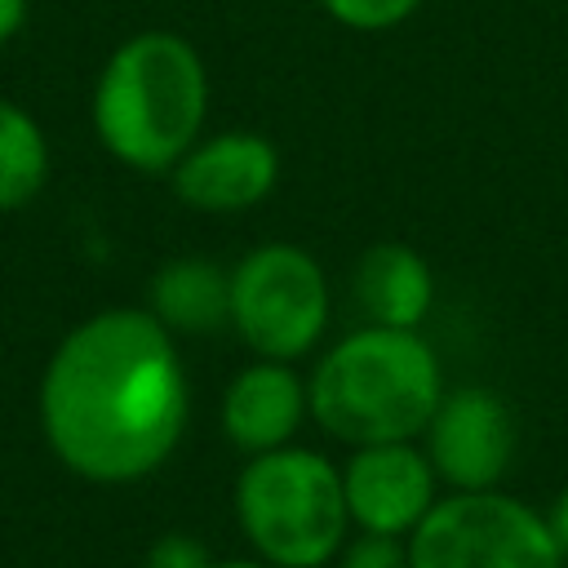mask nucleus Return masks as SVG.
<instances>
[{
	"label": "nucleus",
	"mask_w": 568,
	"mask_h": 568,
	"mask_svg": "<svg viewBox=\"0 0 568 568\" xmlns=\"http://www.w3.org/2000/svg\"><path fill=\"white\" fill-rule=\"evenodd\" d=\"M186 373L173 333L138 306L75 324L40 382V426L58 462L93 484H133L186 430Z\"/></svg>",
	"instance_id": "obj_1"
},
{
	"label": "nucleus",
	"mask_w": 568,
	"mask_h": 568,
	"mask_svg": "<svg viewBox=\"0 0 568 568\" xmlns=\"http://www.w3.org/2000/svg\"><path fill=\"white\" fill-rule=\"evenodd\" d=\"M209 75L191 40L142 31L124 40L93 89V129L102 146L142 173L173 169L200 138Z\"/></svg>",
	"instance_id": "obj_2"
},
{
	"label": "nucleus",
	"mask_w": 568,
	"mask_h": 568,
	"mask_svg": "<svg viewBox=\"0 0 568 568\" xmlns=\"http://www.w3.org/2000/svg\"><path fill=\"white\" fill-rule=\"evenodd\" d=\"M439 399V359L426 337L386 324L342 337L306 382L311 417L346 444L417 439Z\"/></svg>",
	"instance_id": "obj_3"
},
{
	"label": "nucleus",
	"mask_w": 568,
	"mask_h": 568,
	"mask_svg": "<svg viewBox=\"0 0 568 568\" xmlns=\"http://www.w3.org/2000/svg\"><path fill=\"white\" fill-rule=\"evenodd\" d=\"M235 515L253 550L275 568L328 564L351 528L342 470L293 444L248 457L235 479Z\"/></svg>",
	"instance_id": "obj_4"
},
{
	"label": "nucleus",
	"mask_w": 568,
	"mask_h": 568,
	"mask_svg": "<svg viewBox=\"0 0 568 568\" xmlns=\"http://www.w3.org/2000/svg\"><path fill=\"white\" fill-rule=\"evenodd\" d=\"M413 568H564L546 515L497 488L435 501L408 532Z\"/></svg>",
	"instance_id": "obj_5"
},
{
	"label": "nucleus",
	"mask_w": 568,
	"mask_h": 568,
	"mask_svg": "<svg viewBox=\"0 0 568 568\" xmlns=\"http://www.w3.org/2000/svg\"><path fill=\"white\" fill-rule=\"evenodd\" d=\"M231 324L262 359L306 355L328 324V280L297 244H262L231 271Z\"/></svg>",
	"instance_id": "obj_6"
},
{
	"label": "nucleus",
	"mask_w": 568,
	"mask_h": 568,
	"mask_svg": "<svg viewBox=\"0 0 568 568\" xmlns=\"http://www.w3.org/2000/svg\"><path fill=\"white\" fill-rule=\"evenodd\" d=\"M426 457L444 484L457 493L497 488L515 457V417L497 390L462 386L439 399L426 422Z\"/></svg>",
	"instance_id": "obj_7"
},
{
	"label": "nucleus",
	"mask_w": 568,
	"mask_h": 568,
	"mask_svg": "<svg viewBox=\"0 0 568 568\" xmlns=\"http://www.w3.org/2000/svg\"><path fill=\"white\" fill-rule=\"evenodd\" d=\"M435 466L413 439L386 444H355L351 462L342 466V493L351 524L364 532L404 537L413 532L426 510L435 506Z\"/></svg>",
	"instance_id": "obj_8"
},
{
	"label": "nucleus",
	"mask_w": 568,
	"mask_h": 568,
	"mask_svg": "<svg viewBox=\"0 0 568 568\" xmlns=\"http://www.w3.org/2000/svg\"><path fill=\"white\" fill-rule=\"evenodd\" d=\"M280 178V151L262 133H217L195 142L173 164V191L204 213H240L271 195Z\"/></svg>",
	"instance_id": "obj_9"
},
{
	"label": "nucleus",
	"mask_w": 568,
	"mask_h": 568,
	"mask_svg": "<svg viewBox=\"0 0 568 568\" xmlns=\"http://www.w3.org/2000/svg\"><path fill=\"white\" fill-rule=\"evenodd\" d=\"M306 413H311L306 386L284 368V359H262L240 368L222 395V430L248 457L284 448Z\"/></svg>",
	"instance_id": "obj_10"
},
{
	"label": "nucleus",
	"mask_w": 568,
	"mask_h": 568,
	"mask_svg": "<svg viewBox=\"0 0 568 568\" xmlns=\"http://www.w3.org/2000/svg\"><path fill=\"white\" fill-rule=\"evenodd\" d=\"M355 297L368 324L417 328L430 311L435 280L422 253H413L408 244H373L355 266Z\"/></svg>",
	"instance_id": "obj_11"
},
{
	"label": "nucleus",
	"mask_w": 568,
	"mask_h": 568,
	"mask_svg": "<svg viewBox=\"0 0 568 568\" xmlns=\"http://www.w3.org/2000/svg\"><path fill=\"white\" fill-rule=\"evenodd\" d=\"M151 315L169 333H209L231 324V275L209 257H173L151 280Z\"/></svg>",
	"instance_id": "obj_12"
},
{
	"label": "nucleus",
	"mask_w": 568,
	"mask_h": 568,
	"mask_svg": "<svg viewBox=\"0 0 568 568\" xmlns=\"http://www.w3.org/2000/svg\"><path fill=\"white\" fill-rule=\"evenodd\" d=\"M49 178V142L31 111L0 98V213L22 209Z\"/></svg>",
	"instance_id": "obj_13"
},
{
	"label": "nucleus",
	"mask_w": 568,
	"mask_h": 568,
	"mask_svg": "<svg viewBox=\"0 0 568 568\" xmlns=\"http://www.w3.org/2000/svg\"><path fill=\"white\" fill-rule=\"evenodd\" d=\"M320 4L351 31H386V27H399L404 18H413V9L422 0H320Z\"/></svg>",
	"instance_id": "obj_14"
},
{
	"label": "nucleus",
	"mask_w": 568,
	"mask_h": 568,
	"mask_svg": "<svg viewBox=\"0 0 568 568\" xmlns=\"http://www.w3.org/2000/svg\"><path fill=\"white\" fill-rule=\"evenodd\" d=\"M337 555H342L337 568H413L408 546H399V537H386V532H364L346 541Z\"/></svg>",
	"instance_id": "obj_15"
},
{
	"label": "nucleus",
	"mask_w": 568,
	"mask_h": 568,
	"mask_svg": "<svg viewBox=\"0 0 568 568\" xmlns=\"http://www.w3.org/2000/svg\"><path fill=\"white\" fill-rule=\"evenodd\" d=\"M146 568H213L209 550L191 532H164L146 550Z\"/></svg>",
	"instance_id": "obj_16"
},
{
	"label": "nucleus",
	"mask_w": 568,
	"mask_h": 568,
	"mask_svg": "<svg viewBox=\"0 0 568 568\" xmlns=\"http://www.w3.org/2000/svg\"><path fill=\"white\" fill-rule=\"evenodd\" d=\"M546 524H550V537H555V546H559V555H564V564H568V488H564L559 501L550 506Z\"/></svg>",
	"instance_id": "obj_17"
},
{
	"label": "nucleus",
	"mask_w": 568,
	"mask_h": 568,
	"mask_svg": "<svg viewBox=\"0 0 568 568\" xmlns=\"http://www.w3.org/2000/svg\"><path fill=\"white\" fill-rule=\"evenodd\" d=\"M27 22V0H0V44Z\"/></svg>",
	"instance_id": "obj_18"
},
{
	"label": "nucleus",
	"mask_w": 568,
	"mask_h": 568,
	"mask_svg": "<svg viewBox=\"0 0 568 568\" xmlns=\"http://www.w3.org/2000/svg\"><path fill=\"white\" fill-rule=\"evenodd\" d=\"M213 568H266V564H253V559H226V564H213Z\"/></svg>",
	"instance_id": "obj_19"
}]
</instances>
